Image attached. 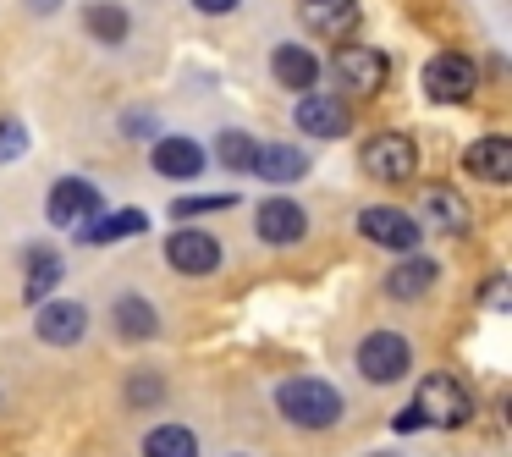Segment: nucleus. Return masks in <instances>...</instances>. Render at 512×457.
<instances>
[{"mask_svg": "<svg viewBox=\"0 0 512 457\" xmlns=\"http://www.w3.org/2000/svg\"><path fill=\"white\" fill-rule=\"evenodd\" d=\"M419 204H424V221H430L435 232H463V226H468V210H463V199H457L452 188H441V182H430Z\"/></svg>", "mask_w": 512, "mask_h": 457, "instance_id": "aec40b11", "label": "nucleus"}, {"mask_svg": "<svg viewBox=\"0 0 512 457\" xmlns=\"http://www.w3.org/2000/svg\"><path fill=\"white\" fill-rule=\"evenodd\" d=\"M28 155V122L23 116H0V166Z\"/></svg>", "mask_w": 512, "mask_h": 457, "instance_id": "bb28decb", "label": "nucleus"}, {"mask_svg": "<svg viewBox=\"0 0 512 457\" xmlns=\"http://www.w3.org/2000/svg\"><path fill=\"white\" fill-rule=\"evenodd\" d=\"M419 424H424V419H419V408H402L397 419H391V430H402V435H408V430H419Z\"/></svg>", "mask_w": 512, "mask_h": 457, "instance_id": "c85d7f7f", "label": "nucleus"}, {"mask_svg": "<svg viewBox=\"0 0 512 457\" xmlns=\"http://www.w3.org/2000/svg\"><path fill=\"white\" fill-rule=\"evenodd\" d=\"M408 364H413L408 336H397V331H369L364 342H358V375H364L369 386H391V380H402Z\"/></svg>", "mask_w": 512, "mask_h": 457, "instance_id": "7ed1b4c3", "label": "nucleus"}, {"mask_svg": "<svg viewBox=\"0 0 512 457\" xmlns=\"http://www.w3.org/2000/svg\"><path fill=\"white\" fill-rule=\"evenodd\" d=\"M254 138H248V133H221V138H215V160H221V166L226 171H248V166H254Z\"/></svg>", "mask_w": 512, "mask_h": 457, "instance_id": "393cba45", "label": "nucleus"}, {"mask_svg": "<svg viewBox=\"0 0 512 457\" xmlns=\"http://www.w3.org/2000/svg\"><path fill=\"white\" fill-rule=\"evenodd\" d=\"M276 408L281 419H292L298 430H331L342 419V391L331 380H314V375H298V380H281L276 386Z\"/></svg>", "mask_w": 512, "mask_h": 457, "instance_id": "f257e3e1", "label": "nucleus"}, {"mask_svg": "<svg viewBox=\"0 0 512 457\" xmlns=\"http://www.w3.org/2000/svg\"><path fill=\"white\" fill-rule=\"evenodd\" d=\"M138 232H149V221L138 210H116V215L94 210L89 221H83V243H94V248L116 243V237H138Z\"/></svg>", "mask_w": 512, "mask_h": 457, "instance_id": "6ab92c4d", "label": "nucleus"}, {"mask_svg": "<svg viewBox=\"0 0 512 457\" xmlns=\"http://www.w3.org/2000/svg\"><path fill=\"white\" fill-rule=\"evenodd\" d=\"M155 397H166V386H160V375H133V386H127V402H138V408H144V402H155Z\"/></svg>", "mask_w": 512, "mask_h": 457, "instance_id": "cd10ccee", "label": "nucleus"}, {"mask_svg": "<svg viewBox=\"0 0 512 457\" xmlns=\"http://www.w3.org/2000/svg\"><path fill=\"white\" fill-rule=\"evenodd\" d=\"M166 259L182 276H210V270H221V243L199 226H182V232L166 237Z\"/></svg>", "mask_w": 512, "mask_h": 457, "instance_id": "0eeeda50", "label": "nucleus"}, {"mask_svg": "<svg viewBox=\"0 0 512 457\" xmlns=\"http://www.w3.org/2000/svg\"><path fill=\"white\" fill-rule=\"evenodd\" d=\"M254 232L265 237V243H276V248H292V243H303V232H309V215H303V204H292V199H265L259 215H254Z\"/></svg>", "mask_w": 512, "mask_h": 457, "instance_id": "9d476101", "label": "nucleus"}, {"mask_svg": "<svg viewBox=\"0 0 512 457\" xmlns=\"http://www.w3.org/2000/svg\"><path fill=\"white\" fill-rule=\"evenodd\" d=\"M149 166L160 171V177H199L204 166H210V160H204V149L193 144V138H160L155 144V155H149Z\"/></svg>", "mask_w": 512, "mask_h": 457, "instance_id": "2eb2a0df", "label": "nucleus"}, {"mask_svg": "<svg viewBox=\"0 0 512 457\" xmlns=\"http://www.w3.org/2000/svg\"><path fill=\"white\" fill-rule=\"evenodd\" d=\"M331 72H336V83H342L347 94H375L380 83H386V56L369 50V45H342L336 61H331Z\"/></svg>", "mask_w": 512, "mask_h": 457, "instance_id": "6e6552de", "label": "nucleus"}, {"mask_svg": "<svg viewBox=\"0 0 512 457\" xmlns=\"http://www.w3.org/2000/svg\"><path fill=\"white\" fill-rule=\"evenodd\" d=\"M83 28H89L94 39H105V45H122L127 39V12L122 6H89V12H83Z\"/></svg>", "mask_w": 512, "mask_h": 457, "instance_id": "b1692460", "label": "nucleus"}, {"mask_svg": "<svg viewBox=\"0 0 512 457\" xmlns=\"http://www.w3.org/2000/svg\"><path fill=\"white\" fill-rule=\"evenodd\" d=\"M292 116H298V127L309 138H342L347 127H353V116H347V105L336 100V94H309V89H303V100Z\"/></svg>", "mask_w": 512, "mask_h": 457, "instance_id": "9b49d317", "label": "nucleus"}, {"mask_svg": "<svg viewBox=\"0 0 512 457\" xmlns=\"http://www.w3.org/2000/svg\"><path fill=\"white\" fill-rule=\"evenodd\" d=\"M28 6H34V12H56V0H28Z\"/></svg>", "mask_w": 512, "mask_h": 457, "instance_id": "7c9ffc66", "label": "nucleus"}, {"mask_svg": "<svg viewBox=\"0 0 512 457\" xmlns=\"http://www.w3.org/2000/svg\"><path fill=\"white\" fill-rule=\"evenodd\" d=\"M254 177H265V182H298L303 171H309V155L303 149H292V144H259L254 149Z\"/></svg>", "mask_w": 512, "mask_h": 457, "instance_id": "dca6fc26", "label": "nucleus"}, {"mask_svg": "<svg viewBox=\"0 0 512 457\" xmlns=\"http://www.w3.org/2000/svg\"><path fill=\"white\" fill-rule=\"evenodd\" d=\"M413 160H419V149H413L408 133H375L364 144V171L380 182H408L413 177Z\"/></svg>", "mask_w": 512, "mask_h": 457, "instance_id": "423d86ee", "label": "nucleus"}, {"mask_svg": "<svg viewBox=\"0 0 512 457\" xmlns=\"http://www.w3.org/2000/svg\"><path fill=\"white\" fill-rule=\"evenodd\" d=\"M144 457H199V441L182 424H160V430L144 435Z\"/></svg>", "mask_w": 512, "mask_h": 457, "instance_id": "5701e85b", "label": "nucleus"}, {"mask_svg": "<svg viewBox=\"0 0 512 457\" xmlns=\"http://www.w3.org/2000/svg\"><path fill=\"white\" fill-rule=\"evenodd\" d=\"M94 210H105V199H100V188L83 182V177H61L56 188H50V204H45L50 226H83Z\"/></svg>", "mask_w": 512, "mask_h": 457, "instance_id": "1a4fd4ad", "label": "nucleus"}, {"mask_svg": "<svg viewBox=\"0 0 512 457\" xmlns=\"http://www.w3.org/2000/svg\"><path fill=\"white\" fill-rule=\"evenodd\" d=\"M111 325H116V336H122V342H155V336H160V314L149 309V298H138V292L116 298Z\"/></svg>", "mask_w": 512, "mask_h": 457, "instance_id": "4468645a", "label": "nucleus"}, {"mask_svg": "<svg viewBox=\"0 0 512 457\" xmlns=\"http://www.w3.org/2000/svg\"><path fill=\"white\" fill-rule=\"evenodd\" d=\"M303 23H309L314 34L347 39L358 28V0H303Z\"/></svg>", "mask_w": 512, "mask_h": 457, "instance_id": "f3484780", "label": "nucleus"}, {"mask_svg": "<svg viewBox=\"0 0 512 457\" xmlns=\"http://www.w3.org/2000/svg\"><path fill=\"white\" fill-rule=\"evenodd\" d=\"M474 83H479L474 61L457 56V50H446V56H435L430 67H424V94H430L435 105H457V100H468V94H474Z\"/></svg>", "mask_w": 512, "mask_h": 457, "instance_id": "20e7f679", "label": "nucleus"}, {"mask_svg": "<svg viewBox=\"0 0 512 457\" xmlns=\"http://www.w3.org/2000/svg\"><path fill=\"white\" fill-rule=\"evenodd\" d=\"M270 72H276L281 89H314V78H320V61L309 56L303 45H276V56H270Z\"/></svg>", "mask_w": 512, "mask_h": 457, "instance_id": "a211bd4d", "label": "nucleus"}, {"mask_svg": "<svg viewBox=\"0 0 512 457\" xmlns=\"http://www.w3.org/2000/svg\"><path fill=\"white\" fill-rule=\"evenodd\" d=\"M435 276H441V270H435L430 259H402V265L386 276V292L397 303H413V298H424V292L435 287Z\"/></svg>", "mask_w": 512, "mask_h": 457, "instance_id": "412c9836", "label": "nucleus"}, {"mask_svg": "<svg viewBox=\"0 0 512 457\" xmlns=\"http://www.w3.org/2000/svg\"><path fill=\"white\" fill-rule=\"evenodd\" d=\"M237 193H182L177 204H171V215L177 221H193V215H215V210H232Z\"/></svg>", "mask_w": 512, "mask_h": 457, "instance_id": "a878e982", "label": "nucleus"}, {"mask_svg": "<svg viewBox=\"0 0 512 457\" xmlns=\"http://www.w3.org/2000/svg\"><path fill=\"white\" fill-rule=\"evenodd\" d=\"M56 281H61V254L34 248V259H28V281H23V298L28 303H45L50 292H56Z\"/></svg>", "mask_w": 512, "mask_h": 457, "instance_id": "4be33fe9", "label": "nucleus"}, {"mask_svg": "<svg viewBox=\"0 0 512 457\" xmlns=\"http://www.w3.org/2000/svg\"><path fill=\"white\" fill-rule=\"evenodd\" d=\"M34 331H39V342H50V347H72V342H83V331H89V309L72 303V298L45 303Z\"/></svg>", "mask_w": 512, "mask_h": 457, "instance_id": "f8f14e48", "label": "nucleus"}, {"mask_svg": "<svg viewBox=\"0 0 512 457\" xmlns=\"http://www.w3.org/2000/svg\"><path fill=\"white\" fill-rule=\"evenodd\" d=\"M413 408H419V419L435 424V430H463V424L474 419V397H468L452 375H424Z\"/></svg>", "mask_w": 512, "mask_h": 457, "instance_id": "f03ea898", "label": "nucleus"}, {"mask_svg": "<svg viewBox=\"0 0 512 457\" xmlns=\"http://www.w3.org/2000/svg\"><path fill=\"white\" fill-rule=\"evenodd\" d=\"M358 232H364L369 243L391 248V254H413V248H419V221L391 210V204H369V210L358 215Z\"/></svg>", "mask_w": 512, "mask_h": 457, "instance_id": "39448f33", "label": "nucleus"}, {"mask_svg": "<svg viewBox=\"0 0 512 457\" xmlns=\"http://www.w3.org/2000/svg\"><path fill=\"white\" fill-rule=\"evenodd\" d=\"M463 166L474 171L479 182L501 188V182H512V144H507V138H479V144H468Z\"/></svg>", "mask_w": 512, "mask_h": 457, "instance_id": "ddd939ff", "label": "nucleus"}, {"mask_svg": "<svg viewBox=\"0 0 512 457\" xmlns=\"http://www.w3.org/2000/svg\"><path fill=\"white\" fill-rule=\"evenodd\" d=\"M204 17H221V12H237V0H193Z\"/></svg>", "mask_w": 512, "mask_h": 457, "instance_id": "c756f323", "label": "nucleus"}]
</instances>
